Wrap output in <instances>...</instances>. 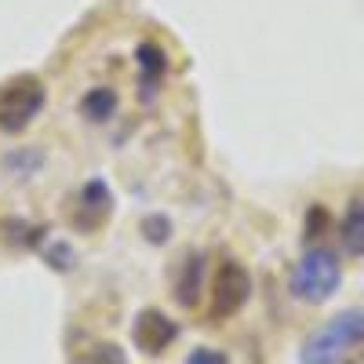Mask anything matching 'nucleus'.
<instances>
[{
	"label": "nucleus",
	"mask_w": 364,
	"mask_h": 364,
	"mask_svg": "<svg viewBox=\"0 0 364 364\" xmlns=\"http://www.w3.org/2000/svg\"><path fill=\"white\" fill-rule=\"evenodd\" d=\"M328 230V211L321 208V204H314L310 211H306V233H310V240L314 237H321Z\"/></svg>",
	"instance_id": "15"
},
{
	"label": "nucleus",
	"mask_w": 364,
	"mask_h": 364,
	"mask_svg": "<svg viewBox=\"0 0 364 364\" xmlns=\"http://www.w3.org/2000/svg\"><path fill=\"white\" fill-rule=\"evenodd\" d=\"M41 164H44L41 149H22V154H11V157L4 161L8 175H15V178H33V175L41 171Z\"/></svg>",
	"instance_id": "10"
},
{
	"label": "nucleus",
	"mask_w": 364,
	"mask_h": 364,
	"mask_svg": "<svg viewBox=\"0 0 364 364\" xmlns=\"http://www.w3.org/2000/svg\"><path fill=\"white\" fill-rule=\"evenodd\" d=\"M87 364H128V357H124V350H120V346H113V343H102V346H95V350H91Z\"/></svg>",
	"instance_id": "13"
},
{
	"label": "nucleus",
	"mask_w": 364,
	"mask_h": 364,
	"mask_svg": "<svg viewBox=\"0 0 364 364\" xmlns=\"http://www.w3.org/2000/svg\"><path fill=\"white\" fill-rule=\"evenodd\" d=\"M142 233H146L149 245H164L171 237V223L164 215H149V219H142Z\"/></svg>",
	"instance_id": "12"
},
{
	"label": "nucleus",
	"mask_w": 364,
	"mask_h": 364,
	"mask_svg": "<svg viewBox=\"0 0 364 364\" xmlns=\"http://www.w3.org/2000/svg\"><path fill=\"white\" fill-rule=\"evenodd\" d=\"M135 63H139V70H142V77L149 80V84H154L161 73H164V51L157 48V44H142L139 51H135Z\"/></svg>",
	"instance_id": "11"
},
{
	"label": "nucleus",
	"mask_w": 364,
	"mask_h": 364,
	"mask_svg": "<svg viewBox=\"0 0 364 364\" xmlns=\"http://www.w3.org/2000/svg\"><path fill=\"white\" fill-rule=\"evenodd\" d=\"M339 284H343V259L328 245H310L306 252H302L295 269H291V281H288L291 295L299 302H310V306L328 302L339 291Z\"/></svg>",
	"instance_id": "2"
},
{
	"label": "nucleus",
	"mask_w": 364,
	"mask_h": 364,
	"mask_svg": "<svg viewBox=\"0 0 364 364\" xmlns=\"http://www.w3.org/2000/svg\"><path fill=\"white\" fill-rule=\"evenodd\" d=\"M77 109H80V117L87 120V124H109V120L117 117V109H120V99H117L113 87L99 84V87L84 91V99L77 102Z\"/></svg>",
	"instance_id": "8"
},
{
	"label": "nucleus",
	"mask_w": 364,
	"mask_h": 364,
	"mask_svg": "<svg viewBox=\"0 0 364 364\" xmlns=\"http://www.w3.org/2000/svg\"><path fill=\"white\" fill-rule=\"evenodd\" d=\"M252 299V273L240 266L237 259H226L211 281V317L223 321L245 310V302Z\"/></svg>",
	"instance_id": "4"
},
{
	"label": "nucleus",
	"mask_w": 364,
	"mask_h": 364,
	"mask_svg": "<svg viewBox=\"0 0 364 364\" xmlns=\"http://www.w3.org/2000/svg\"><path fill=\"white\" fill-rule=\"evenodd\" d=\"M44 99H48V91H44L41 77L18 73V77L4 80L0 84V132H8V135L26 132L41 117Z\"/></svg>",
	"instance_id": "3"
},
{
	"label": "nucleus",
	"mask_w": 364,
	"mask_h": 364,
	"mask_svg": "<svg viewBox=\"0 0 364 364\" xmlns=\"http://www.w3.org/2000/svg\"><path fill=\"white\" fill-rule=\"evenodd\" d=\"M360 346H364V310H343L302 339L299 364H357Z\"/></svg>",
	"instance_id": "1"
},
{
	"label": "nucleus",
	"mask_w": 364,
	"mask_h": 364,
	"mask_svg": "<svg viewBox=\"0 0 364 364\" xmlns=\"http://www.w3.org/2000/svg\"><path fill=\"white\" fill-rule=\"evenodd\" d=\"M109 215H113V193H109V186L99 182V178L84 182V186L77 190V197H73V208H70V226L80 230V233H91V230H99Z\"/></svg>",
	"instance_id": "5"
},
{
	"label": "nucleus",
	"mask_w": 364,
	"mask_h": 364,
	"mask_svg": "<svg viewBox=\"0 0 364 364\" xmlns=\"http://www.w3.org/2000/svg\"><path fill=\"white\" fill-rule=\"evenodd\" d=\"M48 266L63 269V273L73 266V248L66 245V240H51V248H48Z\"/></svg>",
	"instance_id": "14"
},
{
	"label": "nucleus",
	"mask_w": 364,
	"mask_h": 364,
	"mask_svg": "<svg viewBox=\"0 0 364 364\" xmlns=\"http://www.w3.org/2000/svg\"><path fill=\"white\" fill-rule=\"evenodd\" d=\"M339 240L350 255L364 259V197H353L346 204L343 223H339Z\"/></svg>",
	"instance_id": "9"
},
{
	"label": "nucleus",
	"mask_w": 364,
	"mask_h": 364,
	"mask_svg": "<svg viewBox=\"0 0 364 364\" xmlns=\"http://www.w3.org/2000/svg\"><path fill=\"white\" fill-rule=\"evenodd\" d=\"M200 288H204V255L190 252L186 259H182L178 273H175V299H178V306L193 310L197 299H200Z\"/></svg>",
	"instance_id": "7"
},
{
	"label": "nucleus",
	"mask_w": 364,
	"mask_h": 364,
	"mask_svg": "<svg viewBox=\"0 0 364 364\" xmlns=\"http://www.w3.org/2000/svg\"><path fill=\"white\" fill-rule=\"evenodd\" d=\"M186 364H226V357H223L219 350H211V346H197V350L186 357Z\"/></svg>",
	"instance_id": "16"
},
{
	"label": "nucleus",
	"mask_w": 364,
	"mask_h": 364,
	"mask_svg": "<svg viewBox=\"0 0 364 364\" xmlns=\"http://www.w3.org/2000/svg\"><path fill=\"white\" fill-rule=\"evenodd\" d=\"M132 339H135V346L142 353L157 357L178 339V324L168 314H161V310H142L135 317V324H132Z\"/></svg>",
	"instance_id": "6"
}]
</instances>
